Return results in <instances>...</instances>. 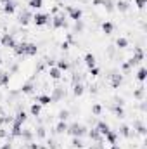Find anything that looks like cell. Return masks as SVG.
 Here are the masks:
<instances>
[{
  "label": "cell",
  "mask_w": 147,
  "mask_h": 149,
  "mask_svg": "<svg viewBox=\"0 0 147 149\" xmlns=\"http://www.w3.org/2000/svg\"><path fill=\"white\" fill-rule=\"evenodd\" d=\"M68 134L73 137H83L87 134V128L81 123H73V125H68Z\"/></svg>",
  "instance_id": "cell-1"
},
{
  "label": "cell",
  "mask_w": 147,
  "mask_h": 149,
  "mask_svg": "<svg viewBox=\"0 0 147 149\" xmlns=\"http://www.w3.org/2000/svg\"><path fill=\"white\" fill-rule=\"evenodd\" d=\"M33 23H35L37 26H45V24L50 23V16H49V14H43V12H37V14L33 16Z\"/></svg>",
  "instance_id": "cell-2"
},
{
  "label": "cell",
  "mask_w": 147,
  "mask_h": 149,
  "mask_svg": "<svg viewBox=\"0 0 147 149\" xmlns=\"http://www.w3.org/2000/svg\"><path fill=\"white\" fill-rule=\"evenodd\" d=\"M0 45H3V47H9V49H14V47L17 45V42L14 40V37H12V35L5 33L3 37H0Z\"/></svg>",
  "instance_id": "cell-3"
},
{
  "label": "cell",
  "mask_w": 147,
  "mask_h": 149,
  "mask_svg": "<svg viewBox=\"0 0 147 149\" xmlns=\"http://www.w3.org/2000/svg\"><path fill=\"white\" fill-rule=\"evenodd\" d=\"M68 14H69V19H73L74 23L80 21L81 16H83V12H81L80 7H68Z\"/></svg>",
  "instance_id": "cell-4"
},
{
  "label": "cell",
  "mask_w": 147,
  "mask_h": 149,
  "mask_svg": "<svg viewBox=\"0 0 147 149\" xmlns=\"http://www.w3.org/2000/svg\"><path fill=\"white\" fill-rule=\"evenodd\" d=\"M2 9H3L5 14H14V12H16V2H14V0H7Z\"/></svg>",
  "instance_id": "cell-5"
},
{
  "label": "cell",
  "mask_w": 147,
  "mask_h": 149,
  "mask_svg": "<svg viewBox=\"0 0 147 149\" xmlns=\"http://www.w3.org/2000/svg\"><path fill=\"white\" fill-rule=\"evenodd\" d=\"M23 125L21 123H17V121H12V130H10V134H12V137H21L23 135Z\"/></svg>",
  "instance_id": "cell-6"
},
{
  "label": "cell",
  "mask_w": 147,
  "mask_h": 149,
  "mask_svg": "<svg viewBox=\"0 0 147 149\" xmlns=\"http://www.w3.org/2000/svg\"><path fill=\"white\" fill-rule=\"evenodd\" d=\"M38 47L37 43H28L26 42V49H24V56H37Z\"/></svg>",
  "instance_id": "cell-7"
},
{
  "label": "cell",
  "mask_w": 147,
  "mask_h": 149,
  "mask_svg": "<svg viewBox=\"0 0 147 149\" xmlns=\"http://www.w3.org/2000/svg\"><path fill=\"white\" fill-rule=\"evenodd\" d=\"M95 128L99 130V134H101L102 137H104V135H106V134H107V132H109V130H111V127H109V125H107V123H106V121H99Z\"/></svg>",
  "instance_id": "cell-8"
},
{
  "label": "cell",
  "mask_w": 147,
  "mask_h": 149,
  "mask_svg": "<svg viewBox=\"0 0 147 149\" xmlns=\"http://www.w3.org/2000/svg\"><path fill=\"white\" fill-rule=\"evenodd\" d=\"M118 135H119L118 132H114V130H109V132L104 135V139H106V141L109 142L111 146H112V144H116V141H118Z\"/></svg>",
  "instance_id": "cell-9"
},
{
  "label": "cell",
  "mask_w": 147,
  "mask_h": 149,
  "mask_svg": "<svg viewBox=\"0 0 147 149\" xmlns=\"http://www.w3.org/2000/svg\"><path fill=\"white\" fill-rule=\"evenodd\" d=\"M49 74H50V78H52V80H61V76H62V71H61L57 66H52V68L49 70Z\"/></svg>",
  "instance_id": "cell-10"
},
{
  "label": "cell",
  "mask_w": 147,
  "mask_h": 149,
  "mask_svg": "<svg viewBox=\"0 0 147 149\" xmlns=\"http://www.w3.org/2000/svg\"><path fill=\"white\" fill-rule=\"evenodd\" d=\"M88 137H90L92 141H95V142H102V141H104V137L99 134V130H97V128L90 130V132H88Z\"/></svg>",
  "instance_id": "cell-11"
},
{
  "label": "cell",
  "mask_w": 147,
  "mask_h": 149,
  "mask_svg": "<svg viewBox=\"0 0 147 149\" xmlns=\"http://www.w3.org/2000/svg\"><path fill=\"white\" fill-rule=\"evenodd\" d=\"M9 80H10V73H9V71H2V70H0V87L9 85Z\"/></svg>",
  "instance_id": "cell-12"
},
{
  "label": "cell",
  "mask_w": 147,
  "mask_h": 149,
  "mask_svg": "<svg viewBox=\"0 0 147 149\" xmlns=\"http://www.w3.org/2000/svg\"><path fill=\"white\" fill-rule=\"evenodd\" d=\"M37 102L40 104V106H47V104H50V102H52V97H50V95H47V94L38 95V97H37Z\"/></svg>",
  "instance_id": "cell-13"
},
{
  "label": "cell",
  "mask_w": 147,
  "mask_h": 149,
  "mask_svg": "<svg viewBox=\"0 0 147 149\" xmlns=\"http://www.w3.org/2000/svg\"><path fill=\"white\" fill-rule=\"evenodd\" d=\"M31 19H33V16H31L30 12H26V10L19 14V23H21V24H28Z\"/></svg>",
  "instance_id": "cell-14"
},
{
  "label": "cell",
  "mask_w": 147,
  "mask_h": 149,
  "mask_svg": "<svg viewBox=\"0 0 147 149\" xmlns=\"http://www.w3.org/2000/svg\"><path fill=\"white\" fill-rule=\"evenodd\" d=\"M52 24H54V28H62V26L66 24L64 16H55V17H52Z\"/></svg>",
  "instance_id": "cell-15"
},
{
  "label": "cell",
  "mask_w": 147,
  "mask_h": 149,
  "mask_svg": "<svg viewBox=\"0 0 147 149\" xmlns=\"http://www.w3.org/2000/svg\"><path fill=\"white\" fill-rule=\"evenodd\" d=\"M85 64H87L88 68H94V66H95V56H94L92 52H87V54H85Z\"/></svg>",
  "instance_id": "cell-16"
},
{
  "label": "cell",
  "mask_w": 147,
  "mask_h": 149,
  "mask_svg": "<svg viewBox=\"0 0 147 149\" xmlns=\"http://www.w3.org/2000/svg\"><path fill=\"white\" fill-rule=\"evenodd\" d=\"M55 132H57V134H66V132H68V123H66L64 120H61V121L55 125Z\"/></svg>",
  "instance_id": "cell-17"
},
{
  "label": "cell",
  "mask_w": 147,
  "mask_h": 149,
  "mask_svg": "<svg viewBox=\"0 0 147 149\" xmlns=\"http://www.w3.org/2000/svg\"><path fill=\"white\" fill-rule=\"evenodd\" d=\"M102 31H104L106 35H111V33L114 31V24H112L111 21H104V23H102Z\"/></svg>",
  "instance_id": "cell-18"
},
{
  "label": "cell",
  "mask_w": 147,
  "mask_h": 149,
  "mask_svg": "<svg viewBox=\"0 0 147 149\" xmlns=\"http://www.w3.org/2000/svg\"><path fill=\"white\" fill-rule=\"evenodd\" d=\"M116 9H118L119 12H126V10L130 9V3H128L126 0H119V2L116 3Z\"/></svg>",
  "instance_id": "cell-19"
},
{
  "label": "cell",
  "mask_w": 147,
  "mask_h": 149,
  "mask_svg": "<svg viewBox=\"0 0 147 149\" xmlns=\"http://www.w3.org/2000/svg\"><path fill=\"white\" fill-rule=\"evenodd\" d=\"M146 78H147L146 68H144V66H140V68H139V71H137V80H139V81H146Z\"/></svg>",
  "instance_id": "cell-20"
},
{
  "label": "cell",
  "mask_w": 147,
  "mask_h": 149,
  "mask_svg": "<svg viewBox=\"0 0 147 149\" xmlns=\"http://www.w3.org/2000/svg\"><path fill=\"white\" fill-rule=\"evenodd\" d=\"M28 7L30 9H40V7H43V0H28Z\"/></svg>",
  "instance_id": "cell-21"
},
{
  "label": "cell",
  "mask_w": 147,
  "mask_h": 149,
  "mask_svg": "<svg viewBox=\"0 0 147 149\" xmlns=\"http://www.w3.org/2000/svg\"><path fill=\"white\" fill-rule=\"evenodd\" d=\"M30 113H31L33 116H38V114L42 113V106H40L38 102H35V104H31V108H30Z\"/></svg>",
  "instance_id": "cell-22"
},
{
  "label": "cell",
  "mask_w": 147,
  "mask_h": 149,
  "mask_svg": "<svg viewBox=\"0 0 147 149\" xmlns=\"http://www.w3.org/2000/svg\"><path fill=\"white\" fill-rule=\"evenodd\" d=\"M26 118H28V116H26V113H24V111H19L17 114H16L14 121H17V123H21V125H23V123L26 121Z\"/></svg>",
  "instance_id": "cell-23"
},
{
  "label": "cell",
  "mask_w": 147,
  "mask_h": 149,
  "mask_svg": "<svg viewBox=\"0 0 147 149\" xmlns=\"http://www.w3.org/2000/svg\"><path fill=\"white\" fill-rule=\"evenodd\" d=\"M116 45H118V49H126V47H128V40L123 38V37H119L116 40Z\"/></svg>",
  "instance_id": "cell-24"
},
{
  "label": "cell",
  "mask_w": 147,
  "mask_h": 149,
  "mask_svg": "<svg viewBox=\"0 0 147 149\" xmlns=\"http://www.w3.org/2000/svg\"><path fill=\"white\" fill-rule=\"evenodd\" d=\"M57 68H59L61 71H66V70H69V64H68V61L59 59V61H57Z\"/></svg>",
  "instance_id": "cell-25"
},
{
  "label": "cell",
  "mask_w": 147,
  "mask_h": 149,
  "mask_svg": "<svg viewBox=\"0 0 147 149\" xmlns=\"http://www.w3.org/2000/svg\"><path fill=\"white\" fill-rule=\"evenodd\" d=\"M121 80H123V76H121V74L114 73V74H112V87H118V85L121 83Z\"/></svg>",
  "instance_id": "cell-26"
},
{
  "label": "cell",
  "mask_w": 147,
  "mask_h": 149,
  "mask_svg": "<svg viewBox=\"0 0 147 149\" xmlns=\"http://www.w3.org/2000/svg\"><path fill=\"white\" fill-rule=\"evenodd\" d=\"M21 90H23V94H33V85L31 83H24Z\"/></svg>",
  "instance_id": "cell-27"
},
{
  "label": "cell",
  "mask_w": 147,
  "mask_h": 149,
  "mask_svg": "<svg viewBox=\"0 0 147 149\" xmlns=\"http://www.w3.org/2000/svg\"><path fill=\"white\" fill-rule=\"evenodd\" d=\"M71 146H73V148H83V142H81V139H80V137H73Z\"/></svg>",
  "instance_id": "cell-28"
},
{
  "label": "cell",
  "mask_w": 147,
  "mask_h": 149,
  "mask_svg": "<svg viewBox=\"0 0 147 149\" xmlns=\"http://www.w3.org/2000/svg\"><path fill=\"white\" fill-rule=\"evenodd\" d=\"M73 92H74V95H81V94H83V85H81V83H76Z\"/></svg>",
  "instance_id": "cell-29"
},
{
  "label": "cell",
  "mask_w": 147,
  "mask_h": 149,
  "mask_svg": "<svg viewBox=\"0 0 147 149\" xmlns=\"http://www.w3.org/2000/svg\"><path fill=\"white\" fill-rule=\"evenodd\" d=\"M146 2L147 0H135V5H137L139 9H144V7H146Z\"/></svg>",
  "instance_id": "cell-30"
},
{
  "label": "cell",
  "mask_w": 147,
  "mask_h": 149,
  "mask_svg": "<svg viewBox=\"0 0 147 149\" xmlns=\"http://www.w3.org/2000/svg\"><path fill=\"white\" fill-rule=\"evenodd\" d=\"M68 116H69V111H66V109H64V111H61V113H59V120H66Z\"/></svg>",
  "instance_id": "cell-31"
},
{
  "label": "cell",
  "mask_w": 147,
  "mask_h": 149,
  "mask_svg": "<svg viewBox=\"0 0 147 149\" xmlns=\"http://www.w3.org/2000/svg\"><path fill=\"white\" fill-rule=\"evenodd\" d=\"M88 70H90V74H92V76H97V74H99V68H97V66L88 68Z\"/></svg>",
  "instance_id": "cell-32"
},
{
  "label": "cell",
  "mask_w": 147,
  "mask_h": 149,
  "mask_svg": "<svg viewBox=\"0 0 147 149\" xmlns=\"http://www.w3.org/2000/svg\"><path fill=\"white\" fill-rule=\"evenodd\" d=\"M121 135H125V137H130V132H128V127H121Z\"/></svg>",
  "instance_id": "cell-33"
},
{
  "label": "cell",
  "mask_w": 147,
  "mask_h": 149,
  "mask_svg": "<svg viewBox=\"0 0 147 149\" xmlns=\"http://www.w3.org/2000/svg\"><path fill=\"white\" fill-rule=\"evenodd\" d=\"M104 7H106L107 10H112V2H111V0H104Z\"/></svg>",
  "instance_id": "cell-34"
},
{
  "label": "cell",
  "mask_w": 147,
  "mask_h": 149,
  "mask_svg": "<svg viewBox=\"0 0 147 149\" xmlns=\"http://www.w3.org/2000/svg\"><path fill=\"white\" fill-rule=\"evenodd\" d=\"M101 111H102V108H101L99 104H95V106H94V113H95V114H99Z\"/></svg>",
  "instance_id": "cell-35"
},
{
  "label": "cell",
  "mask_w": 147,
  "mask_h": 149,
  "mask_svg": "<svg viewBox=\"0 0 147 149\" xmlns=\"http://www.w3.org/2000/svg\"><path fill=\"white\" fill-rule=\"evenodd\" d=\"M142 94H144V88L140 87V90H137V92H135V97H142Z\"/></svg>",
  "instance_id": "cell-36"
},
{
  "label": "cell",
  "mask_w": 147,
  "mask_h": 149,
  "mask_svg": "<svg viewBox=\"0 0 147 149\" xmlns=\"http://www.w3.org/2000/svg\"><path fill=\"white\" fill-rule=\"evenodd\" d=\"M0 149H12V144L5 142V144H2V148H0Z\"/></svg>",
  "instance_id": "cell-37"
},
{
  "label": "cell",
  "mask_w": 147,
  "mask_h": 149,
  "mask_svg": "<svg viewBox=\"0 0 147 149\" xmlns=\"http://www.w3.org/2000/svg\"><path fill=\"white\" fill-rule=\"evenodd\" d=\"M30 149H38V146H35V144H31V146H30Z\"/></svg>",
  "instance_id": "cell-38"
},
{
  "label": "cell",
  "mask_w": 147,
  "mask_h": 149,
  "mask_svg": "<svg viewBox=\"0 0 147 149\" xmlns=\"http://www.w3.org/2000/svg\"><path fill=\"white\" fill-rule=\"evenodd\" d=\"M109 149H119V148H118V146H116V144H112V146H111Z\"/></svg>",
  "instance_id": "cell-39"
},
{
  "label": "cell",
  "mask_w": 147,
  "mask_h": 149,
  "mask_svg": "<svg viewBox=\"0 0 147 149\" xmlns=\"http://www.w3.org/2000/svg\"><path fill=\"white\" fill-rule=\"evenodd\" d=\"M0 64H2V56H0Z\"/></svg>",
  "instance_id": "cell-40"
},
{
  "label": "cell",
  "mask_w": 147,
  "mask_h": 149,
  "mask_svg": "<svg viewBox=\"0 0 147 149\" xmlns=\"http://www.w3.org/2000/svg\"><path fill=\"white\" fill-rule=\"evenodd\" d=\"M2 2H3V3H5V2H7V0H2Z\"/></svg>",
  "instance_id": "cell-41"
},
{
  "label": "cell",
  "mask_w": 147,
  "mask_h": 149,
  "mask_svg": "<svg viewBox=\"0 0 147 149\" xmlns=\"http://www.w3.org/2000/svg\"><path fill=\"white\" fill-rule=\"evenodd\" d=\"M0 9H2V7H0Z\"/></svg>",
  "instance_id": "cell-42"
}]
</instances>
